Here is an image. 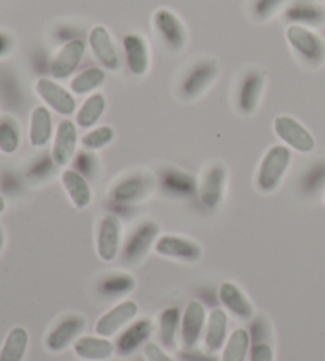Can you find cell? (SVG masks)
Segmentation results:
<instances>
[{
  "label": "cell",
  "mask_w": 325,
  "mask_h": 361,
  "mask_svg": "<svg viewBox=\"0 0 325 361\" xmlns=\"http://www.w3.org/2000/svg\"><path fill=\"white\" fill-rule=\"evenodd\" d=\"M251 336L244 328H237L224 345L220 361H246L249 353Z\"/></svg>",
  "instance_id": "cell-29"
},
{
  "label": "cell",
  "mask_w": 325,
  "mask_h": 361,
  "mask_svg": "<svg viewBox=\"0 0 325 361\" xmlns=\"http://www.w3.org/2000/svg\"><path fill=\"white\" fill-rule=\"evenodd\" d=\"M307 183L311 190H319V187L325 184V162L317 164L314 169L308 173Z\"/></svg>",
  "instance_id": "cell-36"
},
{
  "label": "cell",
  "mask_w": 325,
  "mask_h": 361,
  "mask_svg": "<svg viewBox=\"0 0 325 361\" xmlns=\"http://www.w3.org/2000/svg\"><path fill=\"white\" fill-rule=\"evenodd\" d=\"M105 81V72L99 67H90L84 72L78 73L73 80L70 81L71 92L76 95H86L93 92L97 87H100Z\"/></svg>",
  "instance_id": "cell-31"
},
{
  "label": "cell",
  "mask_w": 325,
  "mask_h": 361,
  "mask_svg": "<svg viewBox=\"0 0 325 361\" xmlns=\"http://www.w3.org/2000/svg\"><path fill=\"white\" fill-rule=\"evenodd\" d=\"M122 44H124L126 62L130 73L136 76L145 75L149 70V62H151V56H149V48L145 38L140 34H127Z\"/></svg>",
  "instance_id": "cell-20"
},
{
  "label": "cell",
  "mask_w": 325,
  "mask_h": 361,
  "mask_svg": "<svg viewBox=\"0 0 325 361\" xmlns=\"http://www.w3.org/2000/svg\"><path fill=\"white\" fill-rule=\"evenodd\" d=\"M324 204H325V198H324Z\"/></svg>",
  "instance_id": "cell-43"
},
{
  "label": "cell",
  "mask_w": 325,
  "mask_h": 361,
  "mask_svg": "<svg viewBox=\"0 0 325 361\" xmlns=\"http://www.w3.org/2000/svg\"><path fill=\"white\" fill-rule=\"evenodd\" d=\"M151 179L148 176L130 175L122 178L114 184V187H112L110 197H112V200H114L116 203L132 204L145 200L148 197V193L151 192Z\"/></svg>",
  "instance_id": "cell-18"
},
{
  "label": "cell",
  "mask_w": 325,
  "mask_h": 361,
  "mask_svg": "<svg viewBox=\"0 0 325 361\" xmlns=\"http://www.w3.org/2000/svg\"><path fill=\"white\" fill-rule=\"evenodd\" d=\"M281 0H257L254 13L259 16V19H266L275 13L276 5H279Z\"/></svg>",
  "instance_id": "cell-38"
},
{
  "label": "cell",
  "mask_w": 325,
  "mask_h": 361,
  "mask_svg": "<svg viewBox=\"0 0 325 361\" xmlns=\"http://www.w3.org/2000/svg\"><path fill=\"white\" fill-rule=\"evenodd\" d=\"M249 361H275V355H273V349L268 341H262V343H256L252 345Z\"/></svg>",
  "instance_id": "cell-35"
},
{
  "label": "cell",
  "mask_w": 325,
  "mask_h": 361,
  "mask_svg": "<svg viewBox=\"0 0 325 361\" xmlns=\"http://www.w3.org/2000/svg\"><path fill=\"white\" fill-rule=\"evenodd\" d=\"M10 48H11V40L10 37L4 34V32H0V57H4L5 54L10 53Z\"/></svg>",
  "instance_id": "cell-40"
},
{
  "label": "cell",
  "mask_w": 325,
  "mask_h": 361,
  "mask_svg": "<svg viewBox=\"0 0 325 361\" xmlns=\"http://www.w3.org/2000/svg\"><path fill=\"white\" fill-rule=\"evenodd\" d=\"M84 53H86V43L83 38H71L59 49L53 61L49 63V73L54 80H67L73 75L75 70L80 66Z\"/></svg>",
  "instance_id": "cell-11"
},
{
  "label": "cell",
  "mask_w": 325,
  "mask_h": 361,
  "mask_svg": "<svg viewBox=\"0 0 325 361\" xmlns=\"http://www.w3.org/2000/svg\"><path fill=\"white\" fill-rule=\"evenodd\" d=\"M135 288V279L124 273H113L103 277L99 283V292L107 298H122Z\"/></svg>",
  "instance_id": "cell-28"
},
{
  "label": "cell",
  "mask_w": 325,
  "mask_h": 361,
  "mask_svg": "<svg viewBox=\"0 0 325 361\" xmlns=\"http://www.w3.org/2000/svg\"><path fill=\"white\" fill-rule=\"evenodd\" d=\"M35 92L51 109H54L57 114L70 116L75 113L76 100L73 94L62 87L61 85H57L54 80L45 78V76L40 80H37Z\"/></svg>",
  "instance_id": "cell-14"
},
{
  "label": "cell",
  "mask_w": 325,
  "mask_h": 361,
  "mask_svg": "<svg viewBox=\"0 0 325 361\" xmlns=\"http://www.w3.org/2000/svg\"><path fill=\"white\" fill-rule=\"evenodd\" d=\"M114 361H121V360H114Z\"/></svg>",
  "instance_id": "cell-44"
},
{
  "label": "cell",
  "mask_w": 325,
  "mask_h": 361,
  "mask_svg": "<svg viewBox=\"0 0 325 361\" xmlns=\"http://www.w3.org/2000/svg\"><path fill=\"white\" fill-rule=\"evenodd\" d=\"M273 127H275V133L288 147L302 154H308L314 149L316 141L313 135L290 116H278L273 122Z\"/></svg>",
  "instance_id": "cell-6"
},
{
  "label": "cell",
  "mask_w": 325,
  "mask_h": 361,
  "mask_svg": "<svg viewBox=\"0 0 325 361\" xmlns=\"http://www.w3.org/2000/svg\"><path fill=\"white\" fill-rule=\"evenodd\" d=\"M227 341V314L223 309H213L208 315L205 331V350L208 353H216L224 349Z\"/></svg>",
  "instance_id": "cell-24"
},
{
  "label": "cell",
  "mask_w": 325,
  "mask_h": 361,
  "mask_svg": "<svg viewBox=\"0 0 325 361\" xmlns=\"http://www.w3.org/2000/svg\"><path fill=\"white\" fill-rule=\"evenodd\" d=\"M219 300L235 319L242 322H249L254 317V306L248 300V296L243 293V290L233 282L220 283Z\"/></svg>",
  "instance_id": "cell-19"
},
{
  "label": "cell",
  "mask_w": 325,
  "mask_h": 361,
  "mask_svg": "<svg viewBox=\"0 0 325 361\" xmlns=\"http://www.w3.org/2000/svg\"><path fill=\"white\" fill-rule=\"evenodd\" d=\"M62 184L75 208L84 209L93 202V190H90L86 176L81 175L80 171L65 170L62 173Z\"/></svg>",
  "instance_id": "cell-22"
},
{
  "label": "cell",
  "mask_w": 325,
  "mask_h": 361,
  "mask_svg": "<svg viewBox=\"0 0 325 361\" xmlns=\"http://www.w3.org/2000/svg\"><path fill=\"white\" fill-rule=\"evenodd\" d=\"M84 326H86V319L80 314H70L65 315L62 320L57 322L53 326V330L48 333L47 349L53 353H61L69 345H71L78 339V336L83 333Z\"/></svg>",
  "instance_id": "cell-8"
},
{
  "label": "cell",
  "mask_w": 325,
  "mask_h": 361,
  "mask_svg": "<svg viewBox=\"0 0 325 361\" xmlns=\"http://www.w3.org/2000/svg\"><path fill=\"white\" fill-rule=\"evenodd\" d=\"M285 16H288L290 21L300 25L302 23L309 25H321L325 21V10H322L321 6L311 4H295L288 10Z\"/></svg>",
  "instance_id": "cell-33"
},
{
  "label": "cell",
  "mask_w": 325,
  "mask_h": 361,
  "mask_svg": "<svg viewBox=\"0 0 325 361\" xmlns=\"http://www.w3.org/2000/svg\"><path fill=\"white\" fill-rule=\"evenodd\" d=\"M154 250L162 257L183 263H197L203 255L199 243L177 235L159 236L154 244Z\"/></svg>",
  "instance_id": "cell-7"
},
{
  "label": "cell",
  "mask_w": 325,
  "mask_h": 361,
  "mask_svg": "<svg viewBox=\"0 0 325 361\" xmlns=\"http://www.w3.org/2000/svg\"><path fill=\"white\" fill-rule=\"evenodd\" d=\"M136 314H138V306L132 300L121 301L119 305L110 309L107 314H103L102 317L97 320L95 324V333L97 336L102 338H112L116 336L121 330H124L129 326Z\"/></svg>",
  "instance_id": "cell-10"
},
{
  "label": "cell",
  "mask_w": 325,
  "mask_h": 361,
  "mask_svg": "<svg viewBox=\"0 0 325 361\" xmlns=\"http://www.w3.org/2000/svg\"><path fill=\"white\" fill-rule=\"evenodd\" d=\"M73 350L84 361H103L113 357L116 352L114 344L108 338L83 336L78 338L73 344Z\"/></svg>",
  "instance_id": "cell-23"
},
{
  "label": "cell",
  "mask_w": 325,
  "mask_h": 361,
  "mask_svg": "<svg viewBox=\"0 0 325 361\" xmlns=\"http://www.w3.org/2000/svg\"><path fill=\"white\" fill-rule=\"evenodd\" d=\"M21 145V130L16 119L11 116H2L0 118V152L15 154Z\"/></svg>",
  "instance_id": "cell-32"
},
{
  "label": "cell",
  "mask_w": 325,
  "mask_h": 361,
  "mask_svg": "<svg viewBox=\"0 0 325 361\" xmlns=\"http://www.w3.org/2000/svg\"><path fill=\"white\" fill-rule=\"evenodd\" d=\"M29 333L23 326H15L8 333L0 349V361H23L28 352Z\"/></svg>",
  "instance_id": "cell-27"
},
{
  "label": "cell",
  "mask_w": 325,
  "mask_h": 361,
  "mask_svg": "<svg viewBox=\"0 0 325 361\" xmlns=\"http://www.w3.org/2000/svg\"><path fill=\"white\" fill-rule=\"evenodd\" d=\"M114 140V130L110 126H100L88 132L81 138V147L84 151L94 152L107 147Z\"/></svg>",
  "instance_id": "cell-34"
},
{
  "label": "cell",
  "mask_w": 325,
  "mask_h": 361,
  "mask_svg": "<svg viewBox=\"0 0 325 361\" xmlns=\"http://www.w3.org/2000/svg\"><path fill=\"white\" fill-rule=\"evenodd\" d=\"M292 160V154L288 146L276 145L270 147L259 165L256 187L260 193H273L283 183Z\"/></svg>",
  "instance_id": "cell-1"
},
{
  "label": "cell",
  "mask_w": 325,
  "mask_h": 361,
  "mask_svg": "<svg viewBox=\"0 0 325 361\" xmlns=\"http://www.w3.org/2000/svg\"><path fill=\"white\" fill-rule=\"evenodd\" d=\"M78 145V130L73 121L64 119L56 128L51 160L56 166H65L75 157Z\"/></svg>",
  "instance_id": "cell-16"
},
{
  "label": "cell",
  "mask_w": 325,
  "mask_h": 361,
  "mask_svg": "<svg viewBox=\"0 0 325 361\" xmlns=\"http://www.w3.org/2000/svg\"><path fill=\"white\" fill-rule=\"evenodd\" d=\"M53 137V118L47 106H35L30 114L29 141L34 147H45Z\"/></svg>",
  "instance_id": "cell-25"
},
{
  "label": "cell",
  "mask_w": 325,
  "mask_h": 361,
  "mask_svg": "<svg viewBox=\"0 0 325 361\" xmlns=\"http://www.w3.org/2000/svg\"><path fill=\"white\" fill-rule=\"evenodd\" d=\"M225 185L227 171L224 169V165L211 164L205 170L199 185V195L201 203H203L208 209H216L224 198Z\"/></svg>",
  "instance_id": "cell-13"
},
{
  "label": "cell",
  "mask_w": 325,
  "mask_h": 361,
  "mask_svg": "<svg viewBox=\"0 0 325 361\" xmlns=\"http://www.w3.org/2000/svg\"><path fill=\"white\" fill-rule=\"evenodd\" d=\"M121 244L122 227L118 216H103L97 230V254L103 262H113L119 255Z\"/></svg>",
  "instance_id": "cell-9"
},
{
  "label": "cell",
  "mask_w": 325,
  "mask_h": 361,
  "mask_svg": "<svg viewBox=\"0 0 325 361\" xmlns=\"http://www.w3.org/2000/svg\"><path fill=\"white\" fill-rule=\"evenodd\" d=\"M159 227L154 222H143L138 227L130 231L124 247H122V259L129 263L140 262L148 254L154 241H158Z\"/></svg>",
  "instance_id": "cell-12"
},
{
  "label": "cell",
  "mask_w": 325,
  "mask_h": 361,
  "mask_svg": "<svg viewBox=\"0 0 325 361\" xmlns=\"http://www.w3.org/2000/svg\"><path fill=\"white\" fill-rule=\"evenodd\" d=\"M5 211V198L0 197V214Z\"/></svg>",
  "instance_id": "cell-42"
},
{
  "label": "cell",
  "mask_w": 325,
  "mask_h": 361,
  "mask_svg": "<svg viewBox=\"0 0 325 361\" xmlns=\"http://www.w3.org/2000/svg\"><path fill=\"white\" fill-rule=\"evenodd\" d=\"M154 30L168 49L179 53L187 43V32L181 19L172 10L160 8L153 16Z\"/></svg>",
  "instance_id": "cell-4"
},
{
  "label": "cell",
  "mask_w": 325,
  "mask_h": 361,
  "mask_svg": "<svg viewBox=\"0 0 325 361\" xmlns=\"http://www.w3.org/2000/svg\"><path fill=\"white\" fill-rule=\"evenodd\" d=\"M4 244H5V233H4L2 227H0V254H2V250H4Z\"/></svg>",
  "instance_id": "cell-41"
},
{
  "label": "cell",
  "mask_w": 325,
  "mask_h": 361,
  "mask_svg": "<svg viewBox=\"0 0 325 361\" xmlns=\"http://www.w3.org/2000/svg\"><path fill=\"white\" fill-rule=\"evenodd\" d=\"M179 326V309L168 307L159 315V339L165 349H175V339Z\"/></svg>",
  "instance_id": "cell-30"
},
{
  "label": "cell",
  "mask_w": 325,
  "mask_h": 361,
  "mask_svg": "<svg viewBox=\"0 0 325 361\" xmlns=\"http://www.w3.org/2000/svg\"><path fill=\"white\" fill-rule=\"evenodd\" d=\"M219 75L218 61L200 59L195 61L186 70L183 80L179 82V97L186 102H192L203 95L208 87L216 81Z\"/></svg>",
  "instance_id": "cell-2"
},
{
  "label": "cell",
  "mask_w": 325,
  "mask_h": 361,
  "mask_svg": "<svg viewBox=\"0 0 325 361\" xmlns=\"http://www.w3.org/2000/svg\"><path fill=\"white\" fill-rule=\"evenodd\" d=\"M265 89V75L260 70H248L244 72L242 80L238 81L237 89V108L243 116H251L257 111L260 99Z\"/></svg>",
  "instance_id": "cell-5"
},
{
  "label": "cell",
  "mask_w": 325,
  "mask_h": 361,
  "mask_svg": "<svg viewBox=\"0 0 325 361\" xmlns=\"http://www.w3.org/2000/svg\"><path fill=\"white\" fill-rule=\"evenodd\" d=\"M181 361H218L210 355H201V353H195L194 350H186L179 355Z\"/></svg>",
  "instance_id": "cell-39"
},
{
  "label": "cell",
  "mask_w": 325,
  "mask_h": 361,
  "mask_svg": "<svg viewBox=\"0 0 325 361\" xmlns=\"http://www.w3.org/2000/svg\"><path fill=\"white\" fill-rule=\"evenodd\" d=\"M105 108H107L105 95L100 92L89 95L88 99L83 102L80 109H78L76 126L81 128H93L97 122L100 121L103 113H105Z\"/></svg>",
  "instance_id": "cell-26"
},
{
  "label": "cell",
  "mask_w": 325,
  "mask_h": 361,
  "mask_svg": "<svg viewBox=\"0 0 325 361\" xmlns=\"http://www.w3.org/2000/svg\"><path fill=\"white\" fill-rule=\"evenodd\" d=\"M206 312L200 301H191L181 317V344L186 350H194L201 339Z\"/></svg>",
  "instance_id": "cell-17"
},
{
  "label": "cell",
  "mask_w": 325,
  "mask_h": 361,
  "mask_svg": "<svg viewBox=\"0 0 325 361\" xmlns=\"http://www.w3.org/2000/svg\"><path fill=\"white\" fill-rule=\"evenodd\" d=\"M89 47L103 68L112 70V72H116L119 68L121 61L118 49H116L112 34H110L105 25H95V27L90 29Z\"/></svg>",
  "instance_id": "cell-15"
},
{
  "label": "cell",
  "mask_w": 325,
  "mask_h": 361,
  "mask_svg": "<svg viewBox=\"0 0 325 361\" xmlns=\"http://www.w3.org/2000/svg\"><path fill=\"white\" fill-rule=\"evenodd\" d=\"M151 331L153 325L148 319H140L134 322L132 325L126 326V330L119 334L118 339H116V352H118L119 355H132L138 347H141L143 344H148L146 341L151 336Z\"/></svg>",
  "instance_id": "cell-21"
},
{
  "label": "cell",
  "mask_w": 325,
  "mask_h": 361,
  "mask_svg": "<svg viewBox=\"0 0 325 361\" xmlns=\"http://www.w3.org/2000/svg\"><path fill=\"white\" fill-rule=\"evenodd\" d=\"M285 38L290 48L308 66L319 67L325 61V42L316 32L300 24H290L285 29Z\"/></svg>",
  "instance_id": "cell-3"
},
{
  "label": "cell",
  "mask_w": 325,
  "mask_h": 361,
  "mask_svg": "<svg viewBox=\"0 0 325 361\" xmlns=\"http://www.w3.org/2000/svg\"><path fill=\"white\" fill-rule=\"evenodd\" d=\"M143 353H145V358L148 361H175L164 349H162L159 344H155V343L145 344Z\"/></svg>",
  "instance_id": "cell-37"
}]
</instances>
